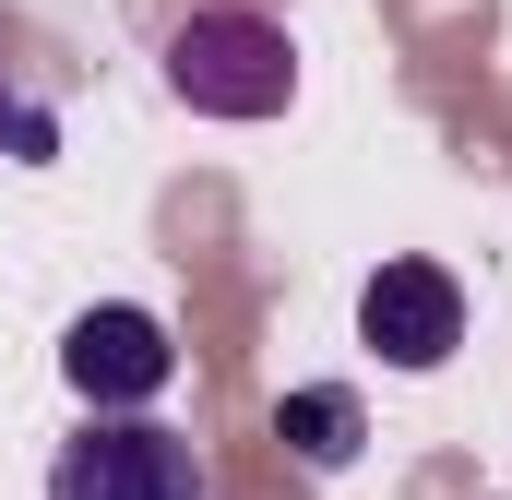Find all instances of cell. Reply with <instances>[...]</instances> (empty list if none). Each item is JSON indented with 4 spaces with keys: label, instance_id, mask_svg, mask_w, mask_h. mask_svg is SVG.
Wrapping results in <instances>:
<instances>
[{
    "label": "cell",
    "instance_id": "5",
    "mask_svg": "<svg viewBox=\"0 0 512 500\" xmlns=\"http://www.w3.org/2000/svg\"><path fill=\"white\" fill-rule=\"evenodd\" d=\"M274 441L310 465V477H334V465H358V393L346 381H298L286 405H274Z\"/></svg>",
    "mask_w": 512,
    "mask_h": 500
},
{
    "label": "cell",
    "instance_id": "4",
    "mask_svg": "<svg viewBox=\"0 0 512 500\" xmlns=\"http://www.w3.org/2000/svg\"><path fill=\"white\" fill-rule=\"evenodd\" d=\"M358 334L382 346L393 370H441V358L465 346V286H453L441 262H382V274L358 286Z\"/></svg>",
    "mask_w": 512,
    "mask_h": 500
},
{
    "label": "cell",
    "instance_id": "3",
    "mask_svg": "<svg viewBox=\"0 0 512 500\" xmlns=\"http://www.w3.org/2000/svg\"><path fill=\"white\" fill-rule=\"evenodd\" d=\"M48 500H203V453L155 417H96L48 465Z\"/></svg>",
    "mask_w": 512,
    "mask_h": 500
},
{
    "label": "cell",
    "instance_id": "2",
    "mask_svg": "<svg viewBox=\"0 0 512 500\" xmlns=\"http://www.w3.org/2000/svg\"><path fill=\"white\" fill-rule=\"evenodd\" d=\"M60 381H72L96 417H143V405L179 381V334H167L155 310L108 298V310H84V322L60 334Z\"/></svg>",
    "mask_w": 512,
    "mask_h": 500
},
{
    "label": "cell",
    "instance_id": "6",
    "mask_svg": "<svg viewBox=\"0 0 512 500\" xmlns=\"http://www.w3.org/2000/svg\"><path fill=\"white\" fill-rule=\"evenodd\" d=\"M48 143H60V131H48V108H24V96L0 84V155H24V167H36Z\"/></svg>",
    "mask_w": 512,
    "mask_h": 500
},
{
    "label": "cell",
    "instance_id": "1",
    "mask_svg": "<svg viewBox=\"0 0 512 500\" xmlns=\"http://www.w3.org/2000/svg\"><path fill=\"white\" fill-rule=\"evenodd\" d=\"M167 96L191 120H274L298 96V48L274 12H179L167 24Z\"/></svg>",
    "mask_w": 512,
    "mask_h": 500
}]
</instances>
